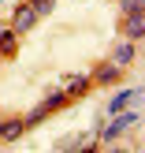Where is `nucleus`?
<instances>
[{
    "instance_id": "nucleus-1",
    "label": "nucleus",
    "mask_w": 145,
    "mask_h": 153,
    "mask_svg": "<svg viewBox=\"0 0 145 153\" xmlns=\"http://www.w3.org/2000/svg\"><path fill=\"white\" fill-rule=\"evenodd\" d=\"M141 34H145V15H141V7H138V11H127V37L138 41Z\"/></svg>"
},
{
    "instance_id": "nucleus-2",
    "label": "nucleus",
    "mask_w": 145,
    "mask_h": 153,
    "mask_svg": "<svg viewBox=\"0 0 145 153\" xmlns=\"http://www.w3.org/2000/svg\"><path fill=\"white\" fill-rule=\"evenodd\" d=\"M134 120H138V116H134V112H127V116H119V120H112V123L104 127V138H116V134H123L127 127L134 123Z\"/></svg>"
},
{
    "instance_id": "nucleus-3",
    "label": "nucleus",
    "mask_w": 145,
    "mask_h": 153,
    "mask_svg": "<svg viewBox=\"0 0 145 153\" xmlns=\"http://www.w3.org/2000/svg\"><path fill=\"white\" fill-rule=\"evenodd\" d=\"M34 19H37V11H34V7L26 4V7H22L19 15H15V30H26V26H30V22H34Z\"/></svg>"
},
{
    "instance_id": "nucleus-4",
    "label": "nucleus",
    "mask_w": 145,
    "mask_h": 153,
    "mask_svg": "<svg viewBox=\"0 0 145 153\" xmlns=\"http://www.w3.org/2000/svg\"><path fill=\"white\" fill-rule=\"evenodd\" d=\"M130 90H127V94H116V97H112V101H108V112H112V116H116V112H123L127 108V105H130Z\"/></svg>"
},
{
    "instance_id": "nucleus-5",
    "label": "nucleus",
    "mask_w": 145,
    "mask_h": 153,
    "mask_svg": "<svg viewBox=\"0 0 145 153\" xmlns=\"http://www.w3.org/2000/svg\"><path fill=\"white\" fill-rule=\"evenodd\" d=\"M130 56H134V45H130V41L116 49V64H119V67H123V64H130Z\"/></svg>"
},
{
    "instance_id": "nucleus-6",
    "label": "nucleus",
    "mask_w": 145,
    "mask_h": 153,
    "mask_svg": "<svg viewBox=\"0 0 145 153\" xmlns=\"http://www.w3.org/2000/svg\"><path fill=\"white\" fill-rule=\"evenodd\" d=\"M19 131H22V123H19V120H7V123H4V131H0V134H4V138H15Z\"/></svg>"
},
{
    "instance_id": "nucleus-7",
    "label": "nucleus",
    "mask_w": 145,
    "mask_h": 153,
    "mask_svg": "<svg viewBox=\"0 0 145 153\" xmlns=\"http://www.w3.org/2000/svg\"><path fill=\"white\" fill-rule=\"evenodd\" d=\"M0 49H4V52H15V34H11V30L0 34Z\"/></svg>"
},
{
    "instance_id": "nucleus-8",
    "label": "nucleus",
    "mask_w": 145,
    "mask_h": 153,
    "mask_svg": "<svg viewBox=\"0 0 145 153\" xmlns=\"http://www.w3.org/2000/svg\"><path fill=\"white\" fill-rule=\"evenodd\" d=\"M116 75H119V64H116V67H104V71L97 75V79H101V82H112V79H116Z\"/></svg>"
},
{
    "instance_id": "nucleus-9",
    "label": "nucleus",
    "mask_w": 145,
    "mask_h": 153,
    "mask_svg": "<svg viewBox=\"0 0 145 153\" xmlns=\"http://www.w3.org/2000/svg\"><path fill=\"white\" fill-rule=\"evenodd\" d=\"M82 86H86V79H82V75H74V79L67 82V90H82Z\"/></svg>"
},
{
    "instance_id": "nucleus-10",
    "label": "nucleus",
    "mask_w": 145,
    "mask_h": 153,
    "mask_svg": "<svg viewBox=\"0 0 145 153\" xmlns=\"http://www.w3.org/2000/svg\"><path fill=\"white\" fill-rule=\"evenodd\" d=\"M141 7V0H123V11H138Z\"/></svg>"
}]
</instances>
